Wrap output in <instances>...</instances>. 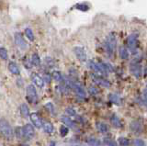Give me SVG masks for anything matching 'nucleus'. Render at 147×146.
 <instances>
[{"mask_svg":"<svg viewBox=\"0 0 147 146\" xmlns=\"http://www.w3.org/2000/svg\"><path fill=\"white\" fill-rule=\"evenodd\" d=\"M52 77L55 81H58V82L63 80V75L59 71H53V74H52Z\"/></svg>","mask_w":147,"mask_h":146,"instance_id":"obj_25","label":"nucleus"},{"mask_svg":"<svg viewBox=\"0 0 147 146\" xmlns=\"http://www.w3.org/2000/svg\"><path fill=\"white\" fill-rule=\"evenodd\" d=\"M127 45L129 50L133 53L136 54L138 50V34L137 33H131L127 38Z\"/></svg>","mask_w":147,"mask_h":146,"instance_id":"obj_3","label":"nucleus"},{"mask_svg":"<svg viewBox=\"0 0 147 146\" xmlns=\"http://www.w3.org/2000/svg\"><path fill=\"white\" fill-rule=\"evenodd\" d=\"M134 144L136 146H145V143H144V141L141 140V139H137L134 141Z\"/></svg>","mask_w":147,"mask_h":146,"instance_id":"obj_32","label":"nucleus"},{"mask_svg":"<svg viewBox=\"0 0 147 146\" xmlns=\"http://www.w3.org/2000/svg\"><path fill=\"white\" fill-rule=\"evenodd\" d=\"M145 90H146V91H147V85H146V89H145Z\"/></svg>","mask_w":147,"mask_h":146,"instance_id":"obj_38","label":"nucleus"},{"mask_svg":"<svg viewBox=\"0 0 147 146\" xmlns=\"http://www.w3.org/2000/svg\"><path fill=\"white\" fill-rule=\"evenodd\" d=\"M31 81L33 82V84L38 86L40 88H42L44 86V80L40 75H39L38 74H32L31 75Z\"/></svg>","mask_w":147,"mask_h":146,"instance_id":"obj_12","label":"nucleus"},{"mask_svg":"<svg viewBox=\"0 0 147 146\" xmlns=\"http://www.w3.org/2000/svg\"><path fill=\"white\" fill-rule=\"evenodd\" d=\"M66 113L68 114V115H70V116H76V115L75 109L72 108H66Z\"/></svg>","mask_w":147,"mask_h":146,"instance_id":"obj_31","label":"nucleus"},{"mask_svg":"<svg viewBox=\"0 0 147 146\" xmlns=\"http://www.w3.org/2000/svg\"><path fill=\"white\" fill-rule=\"evenodd\" d=\"M130 71H131V74L134 77H136L137 79L140 78L142 76V65H141L139 59H134V60L131 63Z\"/></svg>","mask_w":147,"mask_h":146,"instance_id":"obj_4","label":"nucleus"},{"mask_svg":"<svg viewBox=\"0 0 147 146\" xmlns=\"http://www.w3.org/2000/svg\"><path fill=\"white\" fill-rule=\"evenodd\" d=\"M25 35H26V37L28 38V40H30V42H33V40H35V36H34L33 31H32V30L30 29V28L25 29Z\"/></svg>","mask_w":147,"mask_h":146,"instance_id":"obj_21","label":"nucleus"},{"mask_svg":"<svg viewBox=\"0 0 147 146\" xmlns=\"http://www.w3.org/2000/svg\"><path fill=\"white\" fill-rule=\"evenodd\" d=\"M14 39H15V43L17 46L20 50H22V51H25L28 47V45H27L25 39L23 38L22 34L20 32H16L15 35H14Z\"/></svg>","mask_w":147,"mask_h":146,"instance_id":"obj_7","label":"nucleus"},{"mask_svg":"<svg viewBox=\"0 0 147 146\" xmlns=\"http://www.w3.org/2000/svg\"><path fill=\"white\" fill-rule=\"evenodd\" d=\"M30 63H31V65H34V66H39L40 65V58L38 53H33V54H32Z\"/></svg>","mask_w":147,"mask_h":146,"instance_id":"obj_20","label":"nucleus"},{"mask_svg":"<svg viewBox=\"0 0 147 146\" xmlns=\"http://www.w3.org/2000/svg\"><path fill=\"white\" fill-rule=\"evenodd\" d=\"M26 98L30 103H36L38 101V95H37V91L34 85H29L27 86Z\"/></svg>","mask_w":147,"mask_h":146,"instance_id":"obj_5","label":"nucleus"},{"mask_svg":"<svg viewBox=\"0 0 147 146\" xmlns=\"http://www.w3.org/2000/svg\"><path fill=\"white\" fill-rule=\"evenodd\" d=\"M96 129H98V131L101 132V133H106V132L109 131V126L103 122H98L96 124Z\"/></svg>","mask_w":147,"mask_h":146,"instance_id":"obj_18","label":"nucleus"},{"mask_svg":"<svg viewBox=\"0 0 147 146\" xmlns=\"http://www.w3.org/2000/svg\"><path fill=\"white\" fill-rule=\"evenodd\" d=\"M119 56H121V59H123V60H126V59L129 58V51L127 50L126 47H124V46H121L119 49Z\"/></svg>","mask_w":147,"mask_h":146,"instance_id":"obj_16","label":"nucleus"},{"mask_svg":"<svg viewBox=\"0 0 147 146\" xmlns=\"http://www.w3.org/2000/svg\"><path fill=\"white\" fill-rule=\"evenodd\" d=\"M76 146H78V145H76Z\"/></svg>","mask_w":147,"mask_h":146,"instance_id":"obj_39","label":"nucleus"},{"mask_svg":"<svg viewBox=\"0 0 147 146\" xmlns=\"http://www.w3.org/2000/svg\"><path fill=\"white\" fill-rule=\"evenodd\" d=\"M30 120L32 122V124H33L36 128H38V129H40V128L42 127V120L40 118V116L38 115V114H36V113H32L30 115Z\"/></svg>","mask_w":147,"mask_h":146,"instance_id":"obj_11","label":"nucleus"},{"mask_svg":"<svg viewBox=\"0 0 147 146\" xmlns=\"http://www.w3.org/2000/svg\"><path fill=\"white\" fill-rule=\"evenodd\" d=\"M46 108H47V109L51 113H54V108H53V106L52 103H47V104H46Z\"/></svg>","mask_w":147,"mask_h":146,"instance_id":"obj_34","label":"nucleus"},{"mask_svg":"<svg viewBox=\"0 0 147 146\" xmlns=\"http://www.w3.org/2000/svg\"><path fill=\"white\" fill-rule=\"evenodd\" d=\"M87 143H88L90 145H100V141L96 139H94V138H90L89 140H87Z\"/></svg>","mask_w":147,"mask_h":146,"instance_id":"obj_29","label":"nucleus"},{"mask_svg":"<svg viewBox=\"0 0 147 146\" xmlns=\"http://www.w3.org/2000/svg\"><path fill=\"white\" fill-rule=\"evenodd\" d=\"M88 65L93 70L96 74H98V75H106L107 74V71L105 70V68L102 65V63H96L94 61H90L88 63Z\"/></svg>","mask_w":147,"mask_h":146,"instance_id":"obj_6","label":"nucleus"},{"mask_svg":"<svg viewBox=\"0 0 147 146\" xmlns=\"http://www.w3.org/2000/svg\"><path fill=\"white\" fill-rule=\"evenodd\" d=\"M68 131H69V129L65 125H63V126H61V128H60V133H61V136H63V137L66 136Z\"/></svg>","mask_w":147,"mask_h":146,"instance_id":"obj_28","label":"nucleus"},{"mask_svg":"<svg viewBox=\"0 0 147 146\" xmlns=\"http://www.w3.org/2000/svg\"><path fill=\"white\" fill-rule=\"evenodd\" d=\"M44 79L46 80V82H47V83H50V81H51V77H50V75H45ZM44 79H43V80H44Z\"/></svg>","mask_w":147,"mask_h":146,"instance_id":"obj_36","label":"nucleus"},{"mask_svg":"<svg viewBox=\"0 0 147 146\" xmlns=\"http://www.w3.org/2000/svg\"><path fill=\"white\" fill-rule=\"evenodd\" d=\"M62 121L64 123V125L67 126V127H75V123H74V121H72L71 118H68V117L63 116L62 117Z\"/></svg>","mask_w":147,"mask_h":146,"instance_id":"obj_23","label":"nucleus"},{"mask_svg":"<svg viewBox=\"0 0 147 146\" xmlns=\"http://www.w3.org/2000/svg\"><path fill=\"white\" fill-rule=\"evenodd\" d=\"M76 7L78 8V10H83V11H86L88 9V7H87L86 5H85V4H80V5H77Z\"/></svg>","mask_w":147,"mask_h":146,"instance_id":"obj_30","label":"nucleus"},{"mask_svg":"<svg viewBox=\"0 0 147 146\" xmlns=\"http://www.w3.org/2000/svg\"><path fill=\"white\" fill-rule=\"evenodd\" d=\"M22 131H23V137H25L26 139H29V140L32 139L35 135L34 127L31 124H26L22 128Z\"/></svg>","mask_w":147,"mask_h":146,"instance_id":"obj_8","label":"nucleus"},{"mask_svg":"<svg viewBox=\"0 0 147 146\" xmlns=\"http://www.w3.org/2000/svg\"><path fill=\"white\" fill-rule=\"evenodd\" d=\"M8 70L13 75H20V70L15 62H10L8 63Z\"/></svg>","mask_w":147,"mask_h":146,"instance_id":"obj_13","label":"nucleus"},{"mask_svg":"<svg viewBox=\"0 0 147 146\" xmlns=\"http://www.w3.org/2000/svg\"><path fill=\"white\" fill-rule=\"evenodd\" d=\"M104 143L107 144L108 146H118L117 143L114 140L110 139V138H105L104 139Z\"/></svg>","mask_w":147,"mask_h":146,"instance_id":"obj_27","label":"nucleus"},{"mask_svg":"<svg viewBox=\"0 0 147 146\" xmlns=\"http://www.w3.org/2000/svg\"><path fill=\"white\" fill-rule=\"evenodd\" d=\"M20 114L22 115L23 118H29L30 117V109L29 108H28V105L25 104V103H23L21 104L20 106Z\"/></svg>","mask_w":147,"mask_h":146,"instance_id":"obj_14","label":"nucleus"},{"mask_svg":"<svg viewBox=\"0 0 147 146\" xmlns=\"http://www.w3.org/2000/svg\"><path fill=\"white\" fill-rule=\"evenodd\" d=\"M118 143L119 145H121V146H128L129 144H130V140L125 138V137H121V138L119 139Z\"/></svg>","mask_w":147,"mask_h":146,"instance_id":"obj_26","label":"nucleus"},{"mask_svg":"<svg viewBox=\"0 0 147 146\" xmlns=\"http://www.w3.org/2000/svg\"><path fill=\"white\" fill-rule=\"evenodd\" d=\"M20 146H29V145H25V144H24V145H20Z\"/></svg>","mask_w":147,"mask_h":146,"instance_id":"obj_37","label":"nucleus"},{"mask_svg":"<svg viewBox=\"0 0 147 146\" xmlns=\"http://www.w3.org/2000/svg\"><path fill=\"white\" fill-rule=\"evenodd\" d=\"M131 130L133 132H141L142 131V124L141 122L132 121L131 124Z\"/></svg>","mask_w":147,"mask_h":146,"instance_id":"obj_19","label":"nucleus"},{"mask_svg":"<svg viewBox=\"0 0 147 146\" xmlns=\"http://www.w3.org/2000/svg\"><path fill=\"white\" fill-rule=\"evenodd\" d=\"M41 128H43V131L45 132H47V133H52V132L53 131V130H54L53 125L49 121H44L42 123V127H41Z\"/></svg>","mask_w":147,"mask_h":146,"instance_id":"obj_17","label":"nucleus"},{"mask_svg":"<svg viewBox=\"0 0 147 146\" xmlns=\"http://www.w3.org/2000/svg\"><path fill=\"white\" fill-rule=\"evenodd\" d=\"M92 78H93V81L95 82V83L98 84V85H101V86H103V87H106V88H109L110 86L109 82L107 79L103 78L102 76L93 75H92Z\"/></svg>","mask_w":147,"mask_h":146,"instance_id":"obj_10","label":"nucleus"},{"mask_svg":"<svg viewBox=\"0 0 147 146\" xmlns=\"http://www.w3.org/2000/svg\"><path fill=\"white\" fill-rule=\"evenodd\" d=\"M117 46V39L114 33H109L105 42V51L109 56H112Z\"/></svg>","mask_w":147,"mask_h":146,"instance_id":"obj_1","label":"nucleus"},{"mask_svg":"<svg viewBox=\"0 0 147 146\" xmlns=\"http://www.w3.org/2000/svg\"><path fill=\"white\" fill-rule=\"evenodd\" d=\"M0 133L7 139H10L13 137L12 127L5 118H0Z\"/></svg>","mask_w":147,"mask_h":146,"instance_id":"obj_2","label":"nucleus"},{"mask_svg":"<svg viewBox=\"0 0 147 146\" xmlns=\"http://www.w3.org/2000/svg\"><path fill=\"white\" fill-rule=\"evenodd\" d=\"M110 122H111L112 126L115 128H121L122 127V122L117 115L111 116V118H110Z\"/></svg>","mask_w":147,"mask_h":146,"instance_id":"obj_15","label":"nucleus"},{"mask_svg":"<svg viewBox=\"0 0 147 146\" xmlns=\"http://www.w3.org/2000/svg\"><path fill=\"white\" fill-rule=\"evenodd\" d=\"M0 58L2 59V60L6 61L7 60L8 58V53H7V50L4 47H0Z\"/></svg>","mask_w":147,"mask_h":146,"instance_id":"obj_24","label":"nucleus"},{"mask_svg":"<svg viewBox=\"0 0 147 146\" xmlns=\"http://www.w3.org/2000/svg\"><path fill=\"white\" fill-rule=\"evenodd\" d=\"M16 134L18 138H21L23 137V131H22V128H17L16 129Z\"/></svg>","mask_w":147,"mask_h":146,"instance_id":"obj_33","label":"nucleus"},{"mask_svg":"<svg viewBox=\"0 0 147 146\" xmlns=\"http://www.w3.org/2000/svg\"><path fill=\"white\" fill-rule=\"evenodd\" d=\"M89 91H90V93L91 94H98V89L96 88H95V87H90V89H89Z\"/></svg>","mask_w":147,"mask_h":146,"instance_id":"obj_35","label":"nucleus"},{"mask_svg":"<svg viewBox=\"0 0 147 146\" xmlns=\"http://www.w3.org/2000/svg\"><path fill=\"white\" fill-rule=\"evenodd\" d=\"M74 52H75L76 58H77L80 62H83V63H84V62L86 61L87 57H86V52H85L84 48L79 47V46L75 47V48H74Z\"/></svg>","mask_w":147,"mask_h":146,"instance_id":"obj_9","label":"nucleus"},{"mask_svg":"<svg viewBox=\"0 0 147 146\" xmlns=\"http://www.w3.org/2000/svg\"><path fill=\"white\" fill-rule=\"evenodd\" d=\"M109 100L112 103H115V104H117V105L121 104V98H119L118 95H116V94H110L109 96Z\"/></svg>","mask_w":147,"mask_h":146,"instance_id":"obj_22","label":"nucleus"}]
</instances>
